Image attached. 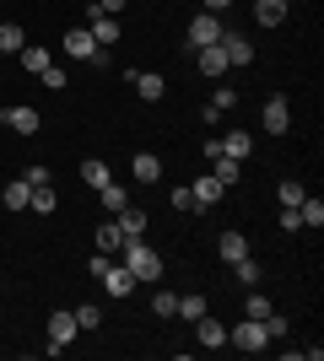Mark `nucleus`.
Instances as JSON below:
<instances>
[{
  "label": "nucleus",
  "mask_w": 324,
  "mask_h": 361,
  "mask_svg": "<svg viewBox=\"0 0 324 361\" xmlns=\"http://www.w3.org/2000/svg\"><path fill=\"white\" fill-rule=\"evenodd\" d=\"M195 340H200L205 350H222V345H227V324L211 318V313H200V318H195Z\"/></svg>",
  "instance_id": "obj_8"
},
{
  "label": "nucleus",
  "mask_w": 324,
  "mask_h": 361,
  "mask_svg": "<svg viewBox=\"0 0 324 361\" xmlns=\"http://www.w3.org/2000/svg\"><path fill=\"white\" fill-rule=\"evenodd\" d=\"M130 173H136V183H157L162 178V157H157V151H136Z\"/></svg>",
  "instance_id": "obj_13"
},
{
  "label": "nucleus",
  "mask_w": 324,
  "mask_h": 361,
  "mask_svg": "<svg viewBox=\"0 0 324 361\" xmlns=\"http://www.w3.org/2000/svg\"><path fill=\"white\" fill-rule=\"evenodd\" d=\"M303 195H308V189H303V183H297V178H287V183H281V189H276L281 211H297V205H303Z\"/></svg>",
  "instance_id": "obj_30"
},
{
  "label": "nucleus",
  "mask_w": 324,
  "mask_h": 361,
  "mask_svg": "<svg viewBox=\"0 0 324 361\" xmlns=\"http://www.w3.org/2000/svg\"><path fill=\"white\" fill-rule=\"evenodd\" d=\"M173 211H200V205H195V195H189V183H179V189H173Z\"/></svg>",
  "instance_id": "obj_36"
},
{
  "label": "nucleus",
  "mask_w": 324,
  "mask_h": 361,
  "mask_svg": "<svg viewBox=\"0 0 324 361\" xmlns=\"http://www.w3.org/2000/svg\"><path fill=\"white\" fill-rule=\"evenodd\" d=\"M22 44H28V32L16 27V22H0V54H16Z\"/></svg>",
  "instance_id": "obj_29"
},
{
  "label": "nucleus",
  "mask_w": 324,
  "mask_h": 361,
  "mask_svg": "<svg viewBox=\"0 0 324 361\" xmlns=\"http://www.w3.org/2000/svg\"><path fill=\"white\" fill-rule=\"evenodd\" d=\"M108 178H114V173H108L103 157H87V162H81V183H87V189H103Z\"/></svg>",
  "instance_id": "obj_23"
},
{
  "label": "nucleus",
  "mask_w": 324,
  "mask_h": 361,
  "mask_svg": "<svg viewBox=\"0 0 324 361\" xmlns=\"http://www.w3.org/2000/svg\"><path fill=\"white\" fill-rule=\"evenodd\" d=\"M211 178L222 183V189H232V183L244 178V162H238V157H216V162H211Z\"/></svg>",
  "instance_id": "obj_21"
},
{
  "label": "nucleus",
  "mask_w": 324,
  "mask_h": 361,
  "mask_svg": "<svg viewBox=\"0 0 324 361\" xmlns=\"http://www.w3.org/2000/svg\"><path fill=\"white\" fill-rule=\"evenodd\" d=\"M216 254L227 259V264H238V259L248 254V238H244V232H222V243H216Z\"/></svg>",
  "instance_id": "obj_22"
},
{
  "label": "nucleus",
  "mask_w": 324,
  "mask_h": 361,
  "mask_svg": "<svg viewBox=\"0 0 324 361\" xmlns=\"http://www.w3.org/2000/svg\"><path fill=\"white\" fill-rule=\"evenodd\" d=\"M119 259H124V270L136 275V286L162 281V254H157V248H146V238H130V243L119 248Z\"/></svg>",
  "instance_id": "obj_1"
},
{
  "label": "nucleus",
  "mask_w": 324,
  "mask_h": 361,
  "mask_svg": "<svg viewBox=\"0 0 324 361\" xmlns=\"http://www.w3.org/2000/svg\"><path fill=\"white\" fill-rule=\"evenodd\" d=\"M232 275H238V286H260V281H265V264H260V259H238V264H232Z\"/></svg>",
  "instance_id": "obj_26"
},
{
  "label": "nucleus",
  "mask_w": 324,
  "mask_h": 361,
  "mask_svg": "<svg viewBox=\"0 0 324 361\" xmlns=\"http://www.w3.org/2000/svg\"><path fill=\"white\" fill-rule=\"evenodd\" d=\"M211 108H216V114H227V108H238V87H216Z\"/></svg>",
  "instance_id": "obj_35"
},
{
  "label": "nucleus",
  "mask_w": 324,
  "mask_h": 361,
  "mask_svg": "<svg viewBox=\"0 0 324 361\" xmlns=\"http://www.w3.org/2000/svg\"><path fill=\"white\" fill-rule=\"evenodd\" d=\"M297 221L319 232V226H324V200H319V195H303V205H297Z\"/></svg>",
  "instance_id": "obj_25"
},
{
  "label": "nucleus",
  "mask_w": 324,
  "mask_h": 361,
  "mask_svg": "<svg viewBox=\"0 0 324 361\" xmlns=\"http://www.w3.org/2000/svg\"><path fill=\"white\" fill-rule=\"evenodd\" d=\"M200 6H205V11H227L232 0H200Z\"/></svg>",
  "instance_id": "obj_42"
},
{
  "label": "nucleus",
  "mask_w": 324,
  "mask_h": 361,
  "mask_svg": "<svg viewBox=\"0 0 324 361\" xmlns=\"http://www.w3.org/2000/svg\"><path fill=\"white\" fill-rule=\"evenodd\" d=\"M0 200H6V211H28V200H32V183H28V178H11L6 189H0Z\"/></svg>",
  "instance_id": "obj_19"
},
{
  "label": "nucleus",
  "mask_w": 324,
  "mask_h": 361,
  "mask_svg": "<svg viewBox=\"0 0 324 361\" xmlns=\"http://www.w3.org/2000/svg\"><path fill=\"white\" fill-rule=\"evenodd\" d=\"M60 44H65V54H71V60H92V54H97V38H92L87 27H71Z\"/></svg>",
  "instance_id": "obj_9"
},
{
  "label": "nucleus",
  "mask_w": 324,
  "mask_h": 361,
  "mask_svg": "<svg viewBox=\"0 0 324 361\" xmlns=\"http://www.w3.org/2000/svg\"><path fill=\"white\" fill-rule=\"evenodd\" d=\"M87 32H92L97 44H119V16H108V11H97V6H92V22H87Z\"/></svg>",
  "instance_id": "obj_12"
},
{
  "label": "nucleus",
  "mask_w": 324,
  "mask_h": 361,
  "mask_svg": "<svg viewBox=\"0 0 324 361\" xmlns=\"http://www.w3.org/2000/svg\"><path fill=\"white\" fill-rule=\"evenodd\" d=\"M103 291H108V297H130V291H136V275L124 270V264H108V275H103Z\"/></svg>",
  "instance_id": "obj_14"
},
{
  "label": "nucleus",
  "mask_w": 324,
  "mask_h": 361,
  "mask_svg": "<svg viewBox=\"0 0 324 361\" xmlns=\"http://www.w3.org/2000/svg\"><path fill=\"white\" fill-rule=\"evenodd\" d=\"M0 124H6V130H11V135H38V108L32 103H6L0 108Z\"/></svg>",
  "instance_id": "obj_3"
},
{
  "label": "nucleus",
  "mask_w": 324,
  "mask_h": 361,
  "mask_svg": "<svg viewBox=\"0 0 324 361\" xmlns=\"http://www.w3.org/2000/svg\"><path fill=\"white\" fill-rule=\"evenodd\" d=\"M76 324H81V329H97V324H103V307H97V302L76 307Z\"/></svg>",
  "instance_id": "obj_34"
},
{
  "label": "nucleus",
  "mask_w": 324,
  "mask_h": 361,
  "mask_svg": "<svg viewBox=\"0 0 324 361\" xmlns=\"http://www.w3.org/2000/svg\"><path fill=\"white\" fill-rule=\"evenodd\" d=\"M16 60H22L28 75H44L49 65H54V60H49V49H38V44H22V49H16Z\"/></svg>",
  "instance_id": "obj_17"
},
{
  "label": "nucleus",
  "mask_w": 324,
  "mask_h": 361,
  "mask_svg": "<svg viewBox=\"0 0 324 361\" xmlns=\"http://www.w3.org/2000/svg\"><path fill=\"white\" fill-rule=\"evenodd\" d=\"M254 22L260 27H281L287 22V0H254Z\"/></svg>",
  "instance_id": "obj_18"
},
{
  "label": "nucleus",
  "mask_w": 324,
  "mask_h": 361,
  "mask_svg": "<svg viewBox=\"0 0 324 361\" xmlns=\"http://www.w3.org/2000/svg\"><path fill=\"white\" fill-rule=\"evenodd\" d=\"M184 32H189V49H205V44H216L227 27H222V16H216V11H200V16H189Z\"/></svg>",
  "instance_id": "obj_5"
},
{
  "label": "nucleus",
  "mask_w": 324,
  "mask_h": 361,
  "mask_svg": "<svg viewBox=\"0 0 324 361\" xmlns=\"http://www.w3.org/2000/svg\"><path fill=\"white\" fill-rule=\"evenodd\" d=\"M97 205H103L108 216H114V211H124V205H130V189H124V183H114V178H108L103 189H97Z\"/></svg>",
  "instance_id": "obj_20"
},
{
  "label": "nucleus",
  "mask_w": 324,
  "mask_h": 361,
  "mask_svg": "<svg viewBox=\"0 0 324 361\" xmlns=\"http://www.w3.org/2000/svg\"><path fill=\"white\" fill-rule=\"evenodd\" d=\"M130 87L140 92V103H157V97L168 92V81H162L157 71H130Z\"/></svg>",
  "instance_id": "obj_10"
},
{
  "label": "nucleus",
  "mask_w": 324,
  "mask_h": 361,
  "mask_svg": "<svg viewBox=\"0 0 324 361\" xmlns=\"http://www.w3.org/2000/svg\"><path fill=\"white\" fill-rule=\"evenodd\" d=\"M216 44L227 54V65H254V38H248V32H222Z\"/></svg>",
  "instance_id": "obj_7"
},
{
  "label": "nucleus",
  "mask_w": 324,
  "mask_h": 361,
  "mask_svg": "<svg viewBox=\"0 0 324 361\" xmlns=\"http://www.w3.org/2000/svg\"><path fill=\"white\" fill-rule=\"evenodd\" d=\"M152 313L157 318H173V313H179V291H157V297H152Z\"/></svg>",
  "instance_id": "obj_33"
},
{
  "label": "nucleus",
  "mask_w": 324,
  "mask_h": 361,
  "mask_svg": "<svg viewBox=\"0 0 324 361\" xmlns=\"http://www.w3.org/2000/svg\"><path fill=\"white\" fill-rule=\"evenodd\" d=\"M114 221H119L124 243H130V238H146V211H136V205H124V211H114Z\"/></svg>",
  "instance_id": "obj_16"
},
{
  "label": "nucleus",
  "mask_w": 324,
  "mask_h": 361,
  "mask_svg": "<svg viewBox=\"0 0 324 361\" xmlns=\"http://www.w3.org/2000/svg\"><path fill=\"white\" fill-rule=\"evenodd\" d=\"M287 329H292V324H287V318H281V313H270V318H265V334H270V340H281V334H287Z\"/></svg>",
  "instance_id": "obj_39"
},
{
  "label": "nucleus",
  "mask_w": 324,
  "mask_h": 361,
  "mask_svg": "<svg viewBox=\"0 0 324 361\" xmlns=\"http://www.w3.org/2000/svg\"><path fill=\"white\" fill-rule=\"evenodd\" d=\"M81 334V324H76V313H65V307H54V313H49V356H60L65 345H71V340H76Z\"/></svg>",
  "instance_id": "obj_2"
},
{
  "label": "nucleus",
  "mask_w": 324,
  "mask_h": 361,
  "mask_svg": "<svg viewBox=\"0 0 324 361\" xmlns=\"http://www.w3.org/2000/svg\"><path fill=\"white\" fill-rule=\"evenodd\" d=\"M38 81H44L49 92H65V87H71V81H65V71H60V65H49V71L38 75Z\"/></svg>",
  "instance_id": "obj_37"
},
{
  "label": "nucleus",
  "mask_w": 324,
  "mask_h": 361,
  "mask_svg": "<svg viewBox=\"0 0 324 361\" xmlns=\"http://www.w3.org/2000/svg\"><path fill=\"white\" fill-rule=\"evenodd\" d=\"M108 264H114V254H92V259H87V275H92V281H103Z\"/></svg>",
  "instance_id": "obj_38"
},
{
  "label": "nucleus",
  "mask_w": 324,
  "mask_h": 361,
  "mask_svg": "<svg viewBox=\"0 0 324 361\" xmlns=\"http://www.w3.org/2000/svg\"><path fill=\"white\" fill-rule=\"evenodd\" d=\"M119 248H124L119 221H103V226H97V254H119Z\"/></svg>",
  "instance_id": "obj_27"
},
{
  "label": "nucleus",
  "mask_w": 324,
  "mask_h": 361,
  "mask_svg": "<svg viewBox=\"0 0 324 361\" xmlns=\"http://www.w3.org/2000/svg\"><path fill=\"white\" fill-rule=\"evenodd\" d=\"M189 195H195V205H200V211H205V205H216V200L227 195V189H222V183L211 178V173H200V178L189 183Z\"/></svg>",
  "instance_id": "obj_15"
},
{
  "label": "nucleus",
  "mask_w": 324,
  "mask_h": 361,
  "mask_svg": "<svg viewBox=\"0 0 324 361\" xmlns=\"http://www.w3.org/2000/svg\"><path fill=\"white\" fill-rule=\"evenodd\" d=\"M244 318H270V297H265L260 286H248V297H244Z\"/></svg>",
  "instance_id": "obj_28"
},
{
  "label": "nucleus",
  "mask_w": 324,
  "mask_h": 361,
  "mask_svg": "<svg viewBox=\"0 0 324 361\" xmlns=\"http://www.w3.org/2000/svg\"><path fill=\"white\" fill-rule=\"evenodd\" d=\"M222 151H227V157H238V162H248V151H254L248 130H227V135H222Z\"/></svg>",
  "instance_id": "obj_24"
},
{
  "label": "nucleus",
  "mask_w": 324,
  "mask_h": 361,
  "mask_svg": "<svg viewBox=\"0 0 324 361\" xmlns=\"http://www.w3.org/2000/svg\"><path fill=\"white\" fill-rule=\"evenodd\" d=\"M200 313H211V307H205V297H179V313H173V318H184V324H195Z\"/></svg>",
  "instance_id": "obj_32"
},
{
  "label": "nucleus",
  "mask_w": 324,
  "mask_h": 361,
  "mask_svg": "<svg viewBox=\"0 0 324 361\" xmlns=\"http://www.w3.org/2000/svg\"><path fill=\"white\" fill-rule=\"evenodd\" d=\"M195 65H200V75H227V54H222V44H205V49H195Z\"/></svg>",
  "instance_id": "obj_11"
},
{
  "label": "nucleus",
  "mask_w": 324,
  "mask_h": 361,
  "mask_svg": "<svg viewBox=\"0 0 324 361\" xmlns=\"http://www.w3.org/2000/svg\"><path fill=\"white\" fill-rule=\"evenodd\" d=\"M265 130H270V135H287V130H292V103H287V97H281V92H270V97H265Z\"/></svg>",
  "instance_id": "obj_6"
},
{
  "label": "nucleus",
  "mask_w": 324,
  "mask_h": 361,
  "mask_svg": "<svg viewBox=\"0 0 324 361\" xmlns=\"http://www.w3.org/2000/svg\"><path fill=\"white\" fill-rule=\"evenodd\" d=\"M22 178H28V183H32V189H44V183H49V167H38V162H32V167H28V173H22Z\"/></svg>",
  "instance_id": "obj_40"
},
{
  "label": "nucleus",
  "mask_w": 324,
  "mask_h": 361,
  "mask_svg": "<svg viewBox=\"0 0 324 361\" xmlns=\"http://www.w3.org/2000/svg\"><path fill=\"white\" fill-rule=\"evenodd\" d=\"M227 340H232L238 350H265V345H270V334H265V318H244V324H232Z\"/></svg>",
  "instance_id": "obj_4"
},
{
  "label": "nucleus",
  "mask_w": 324,
  "mask_h": 361,
  "mask_svg": "<svg viewBox=\"0 0 324 361\" xmlns=\"http://www.w3.org/2000/svg\"><path fill=\"white\" fill-rule=\"evenodd\" d=\"M54 205H60V195H54L49 183H44V189H32V200H28V211H38V216H49Z\"/></svg>",
  "instance_id": "obj_31"
},
{
  "label": "nucleus",
  "mask_w": 324,
  "mask_h": 361,
  "mask_svg": "<svg viewBox=\"0 0 324 361\" xmlns=\"http://www.w3.org/2000/svg\"><path fill=\"white\" fill-rule=\"evenodd\" d=\"M92 6H97V11H108V16H119L124 6H130V0H92Z\"/></svg>",
  "instance_id": "obj_41"
}]
</instances>
